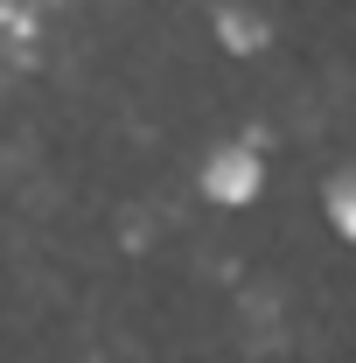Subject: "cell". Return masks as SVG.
I'll return each mask as SVG.
<instances>
[{
  "label": "cell",
  "instance_id": "3957f363",
  "mask_svg": "<svg viewBox=\"0 0 356 363\" xmlns=\"http://www.w3.org/2000/svg\"><path fill=\"white\" fill-rule=\"evenodd\" d=\"M321 210H328V230H335L343 245H356V161H350V168H343L335 182H328Z\"/></svg>",
  "mask_w": 356,
  "mask_h": 363
},
{
  "label": "cell",
  "instance_id": "7a4b0ae2",
  "mask_svg": "<svg viewBox=\"0 0 356 363\" xmlns=\"http://www.w3.org/2000/svg\"><path fill=\"white\" fill-rule=\"evenodd\" d=\"M210 35H217L223 56L252 63V56H266V49H272V21L259 14V7H245V0H223L217 14H210Z\"/></svg>",
  "mask_w": 356,
  "mask_h": 363
},
{
  "label": "cell",
  "instance_id": "6da1fadb",
  "mask_svg": "<svg viewBox=\"0 0 356 363\" xmlns=\"http://www.w3.org/2000/svg\"><path fill=\"white\" fill-rule=\"evenodd\" d=\"M196 189H203V203H217V210H252V203L266 196V147H259V133L217 140V147L203 154V168H196Z\"/></svg>",
  "mask_w": 356,
  "mask_h": 363
}]
</instances>
